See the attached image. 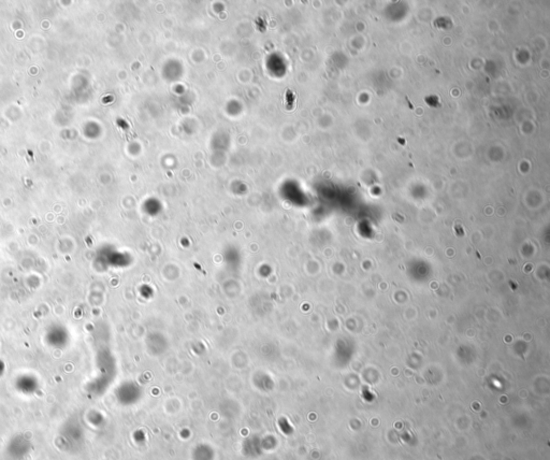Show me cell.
Listing matches in <instances>:
<instances>
[{
	"instance_id": "6da1fadb",
	"label": "cell",
	"mask_w": 550,
	"mask_h": 460,
	"mask_svg": "<svg viewBox=\"0 0 550 460\" xmlns=\"http://www.w3.org/2000/svg\"><path fill=\"white\" fill-rule=\"evenodd\" d=\"M29 450H30V443L22 436L14 437L8 445L9 455L17 460H22L23 458H25L28 454H29Z\"/></svg>"
},
{
	"instance_id": "7a4b0ae2",
	"label": "cell",
	"mask_w": 550,
	"mask_h": 460,
	"mask_svg": "<svg viewBox=\"0 0 550 460\" xmlns=\"http://www.w3.org/2000/svg\"><path fill=\"white\" fill-rule=\"evenodd\" d=\"M69 340L68 331L64 327L60 325L52 326L48 333H46V342L54 347H63L66 346Z\"/></svg>"
},
{
	"instance_id": "3957f363",
	"label": "cell",
	"mask_w": 550,
	"mask_h": 460,
	"mask_svg": "<svg viewBox=\"0 0 550 460\" xmlns=\"http://www.w3.org/2000/svg\"><path fill=\"white\" fill-rule=\"evenodd\" d=\"M16 388L25 395H31L38 389V382L31 375H22L16 380Z\"/></svg>"
},
{
	"instance_id": "277c9868",
	"label": "cell",
	"mask_w": 550,
	"mask_h": 460,
	"mask_svg": "<svg viewBox=\"0 0 550 460\" xmlns=\"http://www.w3.org/2000/svg\"><path fill=\"white\" fill-rule=\"evenodd\" d=\"M4 372H5V363L0 360V377L4 374Z\"/></svg>"
}]
</instances>
